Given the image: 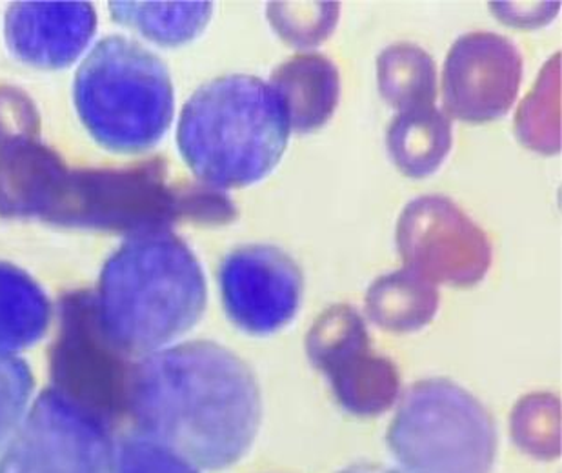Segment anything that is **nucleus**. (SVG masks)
Wrapping results in <instances>:
<instances>
[{"mask_svg": "<svg viewBox=\"0 0 562 473\" xmlns=\"http://www.w3.org/2000/svg\"><path fill=\"white\" fill-rule=\"evenodd\" d=\"M276 90L254 75H224L182 108L177 144L199 182L217 190L251 187L276 170L290 140Z\"/></svg>", "mask_w": 562, "mask_h": 473, "instance_id": "f03ea898", "label": "nucleus"}, {"mask_svg": "<svg viewBox=\"0 0 562 473\" xmlns=\"http://www.w3.org/2000/svg\"><path fill=\"white\" fill-rule=\"evenodd\" d=\"M68 168L38 137L0 143V217L43 221Z\"/></svg>", "mask_w": 562, "mask_h": 473, "instance_id": "ddd939ff", "label": "nucleus"}, {"mask_svg": "<svg viewBox=\"0 0 562 473\" xmlns=\"http://www.w3.org/2000/svg\"><path fill=\"white\" fill-rule=\"evenodd\" d=\"M340 473H404L398 470L386 469V466H376V464H357L351 469Z\"/></svg>", "mask_w": 562, "mask_h": 473, "instance_id": "393cba45", "label": "nucleus"}, {"mask_svg": "<svg viewBox=\"0 0 562 473\" xmlns=\"http://www.w3.org/2000/svg\"><path fill=\"white\" fill-rule=\"evenodd\" d=\"M453 143L450 117L437 106L398 112L386 134L393 165L412 179H425L439 170Z\"/></svg>", "mask_w": 562, "mask_h": 473, "instance_id": "2eb2a0df", "label": "nucleus"}, {"mask_svg": "<svg viewBox=\"0 0 562 473\" xmlns=\"http://www.w3.org/2000/svg\"><path fill=\"white\" fill-rule=\"evenodd\" d=\"M46 301L16 268L0 264V345L32 342L46 326Z\"/></svg>", "mask_w": 562, "mask_h": 473, "instance_id": "6ab92c4d", "label": "nucleus"}, {"mask_svg": "<svg viewBox=\"0 0 562 473\" xmlns=\"http://www.w3.org/2000/svg\"><path fill=\"white\" fill-rule=\"evenodd\" d=\"M206 295L184 240L170 232L132 237L104 268L102 323L123 350H151L193 328Z\"/></svg>", "mask_w": 562, "mask_h": 473, "instance_id": "7ed1b4c3", "label": "nucleus"}, {"mask_svg": "<svg viewBox=\"0 0 562 473\" xmlns=\"http://www.w3.org/2000/svg\"><path fill=\"white\" fill-rule=\"evenodd\" d=\"M124 351L106 330L90 293L64 299L59 339L52 351V372L64 394L95 412L124 414L135 368Z\"/></svg>", "mask_w": 562, "mask_h": 473, "instance_id": "0eeeda50", "label": "nucleus"}, {"mask_svg": "<svg viewBox=\"0 0 562 473\" xmlns=\"http://www.w3.org/2000/svg\"><path fill=\"white\" fill-rule=\"evenodd\" d=\"M268 19L277 35L293 48L323 44L339 21L337 2H271Z\"/></svg>", "mask_w": 562, "mask_h": 473, "instance_id": "aec40b11", "label": "nucleus"}, {"mask_svg": "<svg viewBox=\"0 0 562 473\" xmlns=\"http://www.w3.org/2000/svg\"><path fill=\"white\" fill-rule=\"evenodd\" d=\"M115 21L160 46H182L206 30L212 2H112Z\"/></svg>", "mask_w": 562, "mask_h": 473, "instance_id": "a211bd4d", "label": "nucleus"}, {"mask_svg": "<svg viewBox=\"0 0 562 473\" xmlns=\"http://www.w3.org/2000/svg\"><path fill=\"white\" fill-rule=\"evenodd\" d=\"M75 106L104 148L140 154L165 137L176 97L165 63L130 38H104L80 66Z\"/></svg>", "mask_w": 562, "mask_h": 473, "instance_id": "20e7f679", "label": "nucleus"}, {"mask_svg": "<svg viewBox=\"0 0 562 473\" xmlns=\"http://www.w3.org/2000/svg\"><path fill=\"white\" fill-rule=\"evenodd\" d=\"M270 86L286 110L290 128L297 134L323 128L339 104V69L324 55H295L273 69Z\"/></svg>", "mask_w": 562, "mask_h": 473, "instance_id": "4468645a", "label": "nucleus"}, {"mask_svg": "<svg viewBox=\"0 0 562 473\" xmlns=\"http://www.w3.org/2000/svg\"><path fill=\"white\" fill-rule=\"evenodd\" d=\"M559 66L550 65V79H539L536 90L531 91L528 101L520 106L517 117V134L520 140L528 144L530 148L539 151H559V104L558 93L559 79H555L553 71Z\"/></svg>", "mask_w": 562, "mask_h": 473, "instance_id": "412c9836", "label": "nucleus"}, {"mask_svg": "<svg viewBox=\"0 0 562 473\" xmlns=\"http://www.w3.org/2000/svg\"><path fill=\"white\" fill-rule=\"evenodd\" d=\"M38 135L41 115L35 102L19 88L0 86V143L10 138Z\"/></svg>", "mask_w": 562, "mask_h": 473, "instance_id": "5701e85b", "label": "nucleus"}, {"mask_svg": "<svg viewBox=\"0 0 562 473\" xmlns=\"http://www.w3.org/2000/svg\"><path fill=\"white\" fill-rule=\"evenodd\" d=\"M306 353L348 414L375 417L397 401V368L372 350L367 323L348 304L331 306L315 320L306 336Z\"/></svg>", "mask_w": 562, "mask_h": 473, "instance_id": "6e6552de", "label": "nucleus"}, {"mask_svg": "<svg viewBox=\"0 0 562 473\" xmlns=\"http://www.w3.org/2000/svg\"><path fill=\"white\" fill-rule=\"evenodd\" d=\"M97 15L88 2H16L5 13V43L37 68H66L88 48Z\"/></svg>", "mask_w": 562, "mask_h": 473, "instance_id": "f8f14e48", "label": "nucleus"}, {"mask_svg": "<svg viewBox=\"0 0 562 473\" xmlns=\"http://www.w3.org/2000/svg\"><path fill=\"white\" fill-rule=\"evenodd\" d=\"M218 286L229 320L250 336H271L290 325L303 303L304 275L286 251L240 246L224 257Z\"/></svg>", "mask_w": 562, "mask_h": 473, "instance_id": "9d476101", "label": "nucleus"}, {"mask_svg": "<svg viewBox=\"0 0 562 473\" xmlns=\"http://www.w3.org/2000/svg\"><path fill=\"white\" fill-rule=\"evenodd\" d=\"M387 444L404 473H490L497 431L470 392L450 379H426L401 401Z\"/></svg>", "mask_w": 562, "mask_h": 473, "instance_id": "39448f33", "label": "nucleus"}, {"mask_svg": "<svg viewBox=\"0 0 562 473\" xmlns=\"http://www.w3.org/2000/svg\"><path fill=\"white\" fill-rule=\"evenodd\" d=\"M522 79V57L497 33H468L446 57L442 99L446 115L464 123H490L514 106Z\"/></svg>", "mask_w": 562, "mask_h": 473, "instance_id": "9b49d317", "label": "nucleus"}, {"mask_svg": "<svg viewBox=\"0 0 562 473\" xmlns=\"http://www.w3.org/2000/svg\"><path fill=\"white\" fill-rule=\"evenodd\" d=\"M376 85L382 99L397 112L436 106V63L415 44H393L379 55Z\"/></svg>", "mask_w": 562, "mask_h": 473, "instance_id": "f3484780", "label": "nucleus"}, {"mask_svg": "<svg viewBox=\"0 0 562 473\" xmlns=\"http://www.w3.org/2000/svg\"><path fill=\"white\" fill-rule=\"evenodd\" d=\"M181 210L182 221L207 226H223L237 218V207L226 192L204 182H182Z\"/></svg>", "mask_w": 562, "mask_h": 473, "instance_id": "4be33fe9", "label": "nucleus"}, {"mask_svg": "<svg viewBox=\"0 0 562 473\" xmlns=\"http://www.w3.org/2000/svg\"><path fill=\"white\" fill-rule=\"evenodd\" d=\"M494 8L495 15L499 16L504 24L509 26L519 27H537L541 24H548L552 21L553 15L558 13L559 4L548 2V4H504V2H497L492 4Z\"/></svg>", "mask_w": 562, "mask_h": 473, "instance_id": "b1692460", "label": "nucleus"}, {"mask_svg": "<svg viewBox=\"0 0 562 473\" xmlns=\"http://www.w3.org/2000/svg\"><path fill=\"white\" fill-rule=\"evenodd\" d=\"M439 308L434 282L404 267L373 282L368 290L370 319L387 331H415L430 325Z\"/></svg>", "mask_w": 562, "mask_h": 473, "instance_id": "dca6fc26", "label": "nucleus"}, {"mask_svg": "<svg viewBox=\"0 0 562 473\" xmlns=\"http://www.w3.org/2000/svg\"><path fill=\"white\" fill-rule=\"evenodd\" d=\"M44 223L143 237L181 223V182L162 157L123 168L68 170Z\"/></svg>", "mask_w": 562, "mask_h": 473, "instance_id": "423d86ee", "label": "nucleus"}, {"mask_svg": "<svg viewBox=\"0 0 562 473\" xmlns=\"http://www.w3.org/2000/svg\"><path fill=\"white\" fill-rule=\"evenodd\" d=\"M130 408L212 470L239 463L262 419L250 367L210 340L177 346L133 368Z\"/></svg>", "mask_w": 562, "mask_h": 473, "instance_id": "f257e3e1", "label": "nucleus"}, {"mask_svg": "<svg viewBox=\"0 0 562 473\" xmlns=\"http://www.w3.org/2000/svg\"><path fill=\"white\" fill-rule=\"evenodd\" d=\"M397 248L406 268L451 286L477 284L492 264L486 234L445 195H423L404 207Z\"/></svg>", "mask_w": 562, "mask_h": 473, "instance_id": "1a4fd4ad", "label": "nucleus"}]
</instances>
